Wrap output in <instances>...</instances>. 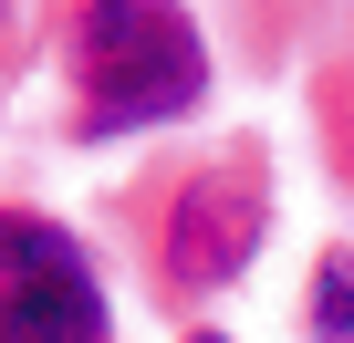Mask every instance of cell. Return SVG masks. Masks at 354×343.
<instances>
[{"label":"cell","mask_w":354,"mask_h":343,"mask_svg":"<svg viewBox=\"0 0 354 343\" xmlns=\"http://www.w3.org/2000/svg\"><path fill=\"white\" fill-rule=\"evenodd\" d=\"M0 333H42V343H94L104 333V291L53 219L0 208Z\"/></svg>","instance_id":"7a4b0ae2"},{"label":"cell","mask_w":354,"mask_h":343,"mask_svg":"<svg viewBox=\"0 0 354 343\" xmlns=\"http://www.w3.org/2000/svg\"><path fill=\"white\" fill-rule=\"evenodd\" d=\"M313 333H354V250H333L313 271Z\"/></svg>","instance_id":"277c9868"},{"label":"cell","mask_w":354,"mask_h":343,"mask_svg":"<svg viewBox=\"0 0 354 343\" xmlns=\"http://www.w3.org/2000/svg\"><path fill=\"white\" fill-rule=\"evenodd\" d=\"M261 229H271V198H261V166H250V156L188 177V188H177V208H167V281H177V291L240 281L250 250H261Z\"/></svg>","instance_id":"3957f363"},{"label":"cell","mask_w":354,"mask_h":343,"mask_svg":"<svg viewBox=\"0 0 354 343\" xmlns=\"http://www.w3.org/2000/svg\"><path fill=\"white\" fill-rule=\"evenodd\" d=\"M73 73H84V125L115 135V125L188 115L198 84H209V52H198V21L177 0H84Z\"/></svg>","instance_id":"6da1fadb"}]
</instances>
